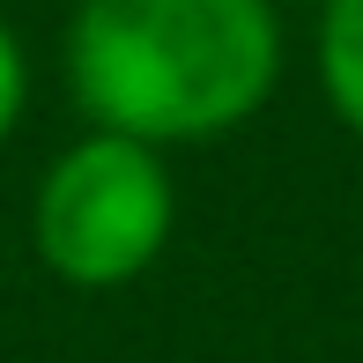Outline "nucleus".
<instances>
[{
  "label": "nucleus",
  "instance_id": "f03ea898",
  "mask_svg": "<svg viewBox=\"0 0 363 363\" xmlns=\"http://www.w3.org/2000/svg\"><path fill=\"white\" fill-rule=\"evenodd\" d=\"M38 259L74 289L134 282L171 238V178L148 141L89 134L45 171L38 216H30Z\"/></svg>",
  "mask_w": 363,
  "mask_h": 363
},
{
  "label": "nucleus",
  "instance_id": "7ed1b4c3",
  "mask_svg": "<svg viewBox=\"0 0 363 363\" xmlns=\"http://www.w3.org/2000/svg\"><path fill=\"white\" fill-rule=\"evenodd\" d=\"M319 74H326V96H334V111L349 119V134L363 141V0H326Z\"/></svg>",
  "mask_w": 363,
  "mask_h": 363
},
{
  "label": "nucleus",
  "instance_id": "f257e3e1",
  "mask_svg": "<svg viewBox=\"0 0 363 363\" xmlns=\"http://www.w3.org/2000/svg\"><path fill=\"white\" fill-rule=\"evenodd\" d=\"M282 67L267 0H82L67 30L74 96L104 134L208 141L252 119Z\"/></svg>",
  "mask_w": 363,
  "mask_h": 363
},
{
  "label": "nucleus",
  "instance_id": "20e7f679",
  "mask_svg": "<svg viewBox=\"0 0 363 363\" xmlns=\"http://www.w3.org/2000/svg\"><path fill=\"white\" fill-rule=\"evenodd\" d=\"M15 111H23V52H15V38H8V23H0V141H8V126H15Z\"/></svg>",
  "mask_w": 363,
  "mask_h": 363
}]
</instances>
